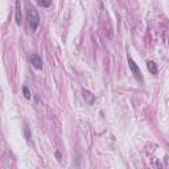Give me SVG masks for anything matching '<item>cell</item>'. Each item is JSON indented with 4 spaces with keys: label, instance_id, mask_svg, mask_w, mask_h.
Returning <instances> with one entry per match:
<instances>
[{
    "label": "cell",
    "instance_id": "cell-6",
    "mask_svg": "<svg viewBox=\"0 0 169 169\" xmlns=\"http://www.w3.org/2000/svg\"><path fill=\"white\" fill-rule=\"evenodd\" d=\"M37 4L42 8H48L52 5V0H37Z\"/></svg>",
    "mask_w": 169,
    "mask_h": 169
},
{
    "label": "cell",
    "instance_id": "cell-10",
    "mask_svg": "<svg viewBox=\"0 0 169 169\" xmlns=\"http://www.w3.org/2000/svg\"><path fill=\"white\" fill-rule=\"evenodd\" d=\"M56 156H57V159H58V161H61V155L58 153V152H56Z\"/></svg>",
    "mask_w": 169,
    "mask_h": 169
},
{
    "label": "cell",
    "instance_id": "cell-4",
    "mask_svg": "<svg viewBox=\"0 0 169 169\" xmlns=\"http://www.w3.org/2000/svg\"><path fill=\"white\" fill-rule=\"evenodd\" d=\"M147 67H148V70L151 71V74H153V75H156L157 74V64L156 62H153V61H147Z\"/></svg>",
    "mask_w": 169,
    "mask_h": 169
},
{
    "label": "cell",
    "instance_id": "cell-8",
    "mask_svg": "<svg viewBox=\"0 0 169 169\" xmlns=\"http://www.w3.org/2000/svg\"><path fill=\"white\" fill-rule=\"evenodd\" d=\"M22 91H24V95H25V98L27 99H31V91L29 90H28V87H22Z\"/></svg>",
    "mask_w": 169,
    "mask_h": 169
},
{
    "label": "cell",
    "instance_id": "cell-2",
    "mask_svg": "<svg viewBox=\"0 0 169 169\" xmlns=\"http://www.w3.org/2000/svg\"><path fill=\"white\" fill-rule=\"evenodd\" d=\"M128 65H129V69H131V71H132L133 77L136 78V80H138L139 82H143V75H142V71H140V69H139L138 64L135 62V61H133L131 57H128Z\"/></svg>",
    "mask_w": 169,
    "mask_h": 169
},
{
    "label": "cell",
    "instance_id": "cell-9",
    "mask_svg": "<svg viewBox=\"0 0 169 169\" xmlns=\"http://www.w3.org/2000/svg\"><path fill=\"white\" fill-rule=\"evenodd\" d=\"M24 133H25L27 140H31V132H29V128L28 127H24Z\"/></svg>",
    "mask_w": 169,
    "mask_h": 169
},
{
    "label": "cell",
    "instance_id": "cell-7",
    "mask_svg": "<svg viewBox=\"0 0 169 169\" xmlns=\"http://www.w3.org/2000/svg\"><path fill=\"white\" fill-rule=\"evenodd\" d=\"M83 98L86 99L89 103H93V100H94V97H93V95H91V93L86 91V90H83Z\"/></svg>",
    "mask_w": 169,
    "mask_h": 169
},
{
    "label": "cell",
    "instance_id": "cell-3",
    "mask_svg": "<svg viewBox=\"0 0 169 169\" xmlns=\"http://www.w3.org/2000/svg\"><path fill=\"white\" fill-rule=\"evenodd\" d=\"M29 60H31V64H32V66L35 67V69H37V70H42L44 64H42V60H41L40 56H37V54H32Z\"/></svg>",
    "mask_w": 169,
    "mask_h": 169
},
{
    "label": "cell",
    "instance_id": "cell-5",
    "mask_svg": "<svg viewBox=\"0 0 169 169\" xmlns=\"http://www.w3.org/2000/svg\"><path fill=\"white\" fill-rule=\"evenodd\" d=\"M16 22L20 25L21 24V7H20V0H16Z\"/></svg>",
    "mask_w": 169,
    "mask_h": 169
},
{
    "label": "cell",
    "instance_id": "cell-1",
    "mask_svg": "<svg viewBox=\"0 0 169 169\" xmlns=\"http://www.w3.org/2000/svg\"><path fill=\"white\" fill-rule=\"evenodd\" d=\"M27 20H28V22H29L32 31H36L38 24H40V16H38V12H37L35 8H29V9H28Z\"/></svg>",
    "mask_w": 169,
    "mask_h": 169
}]
</instances>
